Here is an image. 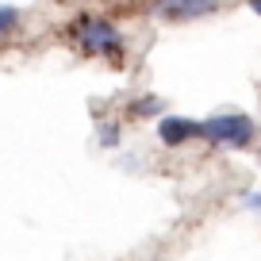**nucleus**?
<instances>
[{"label":"nucleus","mask_w":261,"mask_h":261,"mask_svg":"<svg viewBox=\"0 0 261 261\" xmlns=\"http://www.w3.org/2000/svg\"><path fill=\"white\" fill-rule=\"evenodd\" d=\"M100 142H104V146H115V142H119V130L108 127V123H100Z\"/></svg>","instance_id":"7"},{"label":"nucleus","mask_w":261,"mask_h":261,"mask_svg":"<svg viewBox=\"0 0 261 261\" xmlns=\"http://www.w3.org/2000/svg\"><path fill=\"white\" fill-rule=\"evenodd\" d=\"M12 27H19V12L12 8V4H0V39H4Z\"/></svg>","instance_id":"5"},{"label":"nucleus","mask_w":261,"mask_h":261,"mask_svg":"<svg viewBox=\"0 0 261 261\" xmlns=\"http://www.w3.org/2000/svg\"><path fill=\"white\" fill-rule=\"evenodd\" d=\"M162 112V100H135V104H130V119H139V115H158Z\"/></svg>","instance_id":"6"},{"label":"nucleus","mask_w":261,"mask_h":261,"mask_svg":"<svg viewBox=\"0 0 261 261\" xmlns=\"http://www.w3.org/2000/svg\"><path fill=\"white\" fill-rule=\"evenodd\" d=\"M200 130H204V139L215 142V146H250L253 135H257V127H253L250 115L242 112H227V115H212V119L200 123Z\"/></svg>","instance_id":"1"},{"label":"nucleus","mask_w":261,"mask_h":261,"mask_svg":"<svg viewBox=\"0 0 261 261\" xmlns=\"http://www.w3.org/2000/svg\"><path fill=\"white\" fill-rule=\"evenodd\" d=\"M246 207H250V212H257V215H261V192H250V196H246Z\"/></svg>","instance_id":"8"},{"label":"nucleus","mask_w":261,"mask_h":261,"mask_svg":"<svg viewBox=\"0 0 261 261\" xmlns=\"http://www.w3.org/2000/svg\"><path fill=\"white\" fill-rule=\"evenodd\" d=\"M219 8V0H154V12L162 19H200L212 16Z\"/></svg>","instance_id":"4"},{"label":"nucleus","mask_w":261,"mask_h":261,"mask_svg":"<svg viewBox=\"0 0 261 261\" xmlns=\"http://www.w3.org/2000/svg\"><path fill=\"white\" fill-rule=\"evenodd\" d=\"M250 8H253V12H257V16H261V0H250Z\"/></svg>","instance_id":"9"},{"label":"nucleus","mask_w":261,"mask_h":261,"mask_svg":"<svg viewBox=\"0 0 261 261\" xmlns=\"http://www.w3.org/2000/svg\"><path fill=\"white\" fill-rule=\"evenodd\" d=\"M77 35H81V46L89 54H115L119 50V31L108 19H81Z\"/></svg>","instance_id":"2"},{"label":"nucleus","mask_w":261,"mask_h":261,"mask_svg":"<svg viewBox=\"0 0 261 261\" xmlns=\"http://www.w3.org/2000/svg\"><path fill=\"white\" fill-rule=\"evenodd\" d=\"M158 139L165 146H185L192 139H204V130H200L196 119H185V115H162L158 119Z\"/></svg>","instance_id":"3"}]
</instances>
